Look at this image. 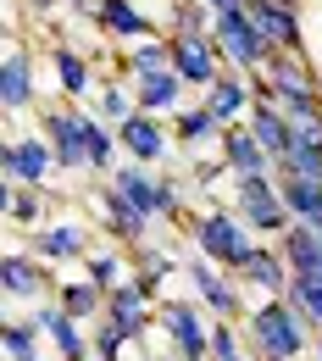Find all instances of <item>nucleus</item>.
<instances>
[{
  "mask_svg": "<svg viewBox=\"0 0 322 361\" xmlns=\"http://www.w3.org/2000/svg\"><path fill=\"white\" fill-rule=\"evenodd\" d=\"M306 339H311V322L295 312L283 295H267L250 312V350L261 361H300L306 356Z\"/></svg>",
  "mask_w": 322,
  "mask_h": 361,
  "instance_id": "nucleus-1",
  "label": "nucleus"
},
{
  "mask_svg": "<svg viewBox=\"0 0 322 361\" xmlns=\"http://www.w3.org/2000/svg\"><path fill=\"white\" fill-rule=\"evenodd\" d=\"M194 245H200V256H206L211 267H223V272H239L256 256V233L244 223H233V217H223V212H206V217L194 223Z\"/></svg>",
  "mask_w": 322,
  "mask_h": 361,
  "instance_id": "nucleus-2",
  "label": "nucleus"
},
{
  "mask_svg": "<svg viewBox=\"0 0 322 361\" xmlns=\"http://www.w3.org/2000/svg\"><path fill=\"white\" fill-rule=\"evenodd\" d=\"M239 217L250 233H289L295 217H289V206H283V189H278L267 173H250V178H239Z\"/></svg>",
  "mask_w": 322,
  "mask_h": 361,
  "instance_id": "nucleus-3",
  "label": "nucleus"
},
{
  "mask_svg": "<svg viewBox=\"0 0 322 361\" xmlns=\"http://www.w3.org/2000/svg\"><path fill=\"white\" fill-rule=\"evenodd\" d=\"M161 328H167V339L178 345V361H211V328L200 322L194 306H161Z\"/></svg>",
  "mask_w": 322,
  "mask_h": 361,
  "instance_id": "nucleus-4",
  "label": "nucleus"
},
{
  "mask_svg": "<svg viewBox=\"0 0 322 361\" xmlns=\"http://www.w3.org/2000/svg\"><path fill=\"white\" fill-rule=\"evenodd\" d=\"M111 189H117L134 212H144V217H173V212H178V189H173V183L144 178V173H134V167H123Z\"/></svg>",
  "mask_w": 322,
  "mask_h": 361,
  "instance_id": "nucleus-5",
  "label": "nucleus"
},
{
  "mask_svg": "<svg viewBox=\"0 0 322 361\" xmlns=\"http://www.w3.org/2000/svg\"><path fill=\"white\" fill-rule=\"evenodd\" d=\"M217 50H223V56H233L239 67H261L273 45L250 28V17H244V11H233V17H217Z\"/></svg>",
  "mask_w": 322,
  "mask_h": 361,
  "instance_id": "nucleus-6",
  "label": "nucleus"
},
{
  "mask_svg": "<svg viewBox=\"0 0 322 361\" xmlns=\"http://www.w3.org/2000/svg\"><path fill=\"white\" fill-rule=\"evenodd\" d=\"M278 250H283V262H289L295 278H317L322 283V223H295Z\"/></svg>",
  "mask_w": 322,
  "mask_h": 361,
  "instance_id": "nucleus-7",
  "label": "nucleus"
},
{
  "mask_svg": "<svg viewBox=\"0 0 322 361\" xmlns=\"http://www.w3.org/2000/svg\"><path fill=\"white\" fill-rule=\"evenodd\" d=\"M244 17H250V28L267 45H300V28H295L289 6H278V0H244Z\"/></svg>",
  "mask_w": 322,
  "mask_h": 361,
  "instance_id": "nucleus-8",
  "label": "nucleus"
},
{
  "mask_svg": "<svg viewBox=\"0 0 322 361\" xmlns=\"http://www.w3.org/2000/svg\"><path fill=\"white\" fill-rule=\"evenodd\" d=\"M289 262H283V250H267V245H256V256L239 267V283H250V289H261V295H283L289 289Z\"/></svg>",
  "mask_w": 322,
  "mask_h": 361,
  "instance_id": "nucleus-9",
  "label": "nucleus"
},
{
  "mask_svg": "<svg viewBox=\"0 0 322 361\" xmlns=\"http://www.w3.org/2000/svg\"><path fill=\"white\" fill-rule=\"evenodd\" d=\"M189 278H194L200 300L217 312V322L239 317V289H233V278H223V267H211V262H194V267H189Z\"/></svg>",
  "mask_w": 322,
  "mask_h": 361,
  "instance_id": "nucleus-10",
  "label": "nucleus"
},
{
  "mask_svg": "<svg viewBox=\"0 0 322 361\" xmlns=\"http://www.w3.org/2000/svg\"><path fill=\"white\" fill-rule=\"evenodd\" d=\"M50 161H56V150H50L45 139H17V145H6V178L11 183H39L50 173Z\"/></svg>",
  "mask_w": 322,
  "mask_h": 361,
  "instance_id": "nucleus-11",
  "label": "nucleus"
},
{
  "mask_svg": "<svg viewBox=\"0 0 322 361\" xmlns=\"http://www.w3.org/2000/svg\"><path fill=\"white\" fill-rule=\"evenodd\" d=\"M250 134L261 139V150L273 156V167L289 156V145H295V128H289L283 111H273V100H256V111H250Z\"/></svg>",
  "mask_w": 322,
  "mask_h": 361,
  "instance_id": "nucleus-12",
  "label": "nucleus"
},
{
  "mask_svg": "<svg viewBox=\"0 0 322 361\" xmlns=\"http://www.w3.org/2000/svg\"><path fill=\"white\" fill-rule=\"evenodd\" d=\"M211 56H217L211 39H173V73L211 90V84H217V61H211Z\"/></svg>",
  "mask_w": 322,
  "mask_h": 361,
  "instance_id": "nucleus-13",
  "label": "nucleus"
},
{
  "mask_svg": "<svg viewBox=\"0 0 322 361\" xmlns=\"http://www.w3.org/2000/svg\"><path fill=\"white\" fill-rule=\"evenodd\" d=\"M45 289H50V278L39 267V256H23V250L6 256V295L11 300H39Z\"/></svg>",
  "mask_w": 322,
  "mask_h": 361,
  "instance_id": "nucleus-14",
  "label": "nucleus"
},
{
  "mask_svg": "<svg viewBox=\"0 0 322 361\" xmlns=\"http://www.w3.org/2000/svg\"><path fill=\"white\" fill-rule=\"evenodd\" d=\"M39 328H45L50 339H56V350H61V361H84L89 356V339H84V328H78V317H67L61 306H50V312L34 317Z\"/></svg>",
  "mask_w": 322,
  "mask_h": 361,
  "instance_id": "nucleus-15",
  "label": "nucleus"
},
{
  "mask_svg": "<svg viewBox=\"0 0 322 361\" xmlns=\"http://www.w3.org/2000/svg\"><path fill=\"white\" fill-rule=\"evenodd\" d=\"M223 156H228V167L239 173V178H250V173H267V167H273V156L261 150V139L250 134V128H233V134L223 139Z\"/></svg>",
  "mask_w": 322,
  "mask_h": 361,
  "instance_id": "nucleus-16",
  "label": "nucleus"
},
{
  "mask_svg": "<svg viewBox=\"0 0 322 361\" xmlns=\"http://www.w3.org/2000/svg\"><path fill=\"white\" fill-rule=\"evenodd\" d=\"M34 256H39V262H78V256H84V228L56 223V228H45V233H34Z\"/></svg>",
  "mask_w": 322,
  "mask_h": 361,
  "instance_id": "nucleus-17",
  "label": "nucleus"
},
{
  "mask_svg": "<svg viewBox=\"0 0 322 361\" xmlns=\"http://www.w3.org/2000/svg\"><path fill=\"white\" fill-rule=\"evenodd\" d=\"M278 189L295 223H322V178H283Z\"/></svg>",
  "mask_w": 322,
  "mask_h": 361,
  "instance_id": "nucleus-18",
  "label": "nucleus"
},
{
  "mask_svg": "<svg viewBox=\"0 0 322 361\" xmlns=\"http://www.w3.org/2000/svg\"><path fill=\"white\" fill-rule=\"evenodd\" d=\"M283 178H322V134H295L289 156L278 161Z\"/></svg>",
  "mask_w": 322,
  "mask_h": 361,
  "instance_id": "nucleus-19",
  "label": "nucleus"
},
{
  "mask_svg": "<svg viewBox=\"0 0 322 361\" xmlns=\"http://www.w3.org/2000/svg\"><path fill=\"white\" fill-rule=\"evenodd\" d=\"M50 145H56V161L61 167H84L89 161V150H84V123L78 117H50Z\"/></svg>",
  "mask_w": 322,
  "mask_h": 361,
  "instance_id": "nucleus-20",
  "label": "nucleus"
},
{
  "mask_svg": "<svg viewBox=\"0 0 322 361\" xmlns=\"http://www.w3.org/2000/svg\"><path fill=\"white\" fill-rule=\"evenodd\" d=\"M123 145H128V156H134V161H156V156L167 150V134H161L144 111H134V117L123 123Z\"/></svg>",
  "mask_w": 322,
  "mask_h": 361,
  "instance_id": "nucleus-21",
  "label": "nucleus"
},
{
  "mask_svg": "<svg viewBox=\"0 0 322 361\" xmlns=\"http://www.w3.org/2000/svg\"><path fill=\"white\" fill-rule=\"evenodd\" d=\"M34 78H28V56L23 50H11L6 56V73H0V100H6V111H23L28 100H34Z\"/></svg>",
  "mask_w": 322,
  "mask_h": 361,
  "instance_id": "nucleus-22",
  "label": "nucleus"
},
{
  "mask_svg": "<svg viewBox=\"0 0 322 361\" xmlns=\"http://www.w3.org/2000/svg\"><path fill=\"white\" fill-rule=\"evenodd\" d=\"M283 300H289L295 312L311 322V334H322V283H317V278H289Z\"/></svg>",
  "mask_w": 322,
  "mask_h": 361,
  "instance_id": "nucleus-23",
  "label": "nucleus"
},
{
  "mask_svg": "<svg viewBox=\"0 0 322 361\" xmlns=\"http://www.w3.org/2000/svg\"><path fill=\"white\" fill-rule=\"evenodd\" d=\"M178 90H184V78H178V73H150V78H139V106H144V111L178 106Z\"/></svg>",
  "mask_w": 322,
  "mask_h": 361,
  "instance_id": "nucleus-24",
  "label": "nucleus"
},
{
  "mask_svg": "<svg viewBox=\"0 0 322 361\" xmlns=\"http://www.w3.org/2000/svg\"><path fill=\"white\" fill-rule=\"evenodd\" d=\"M273 84H278V100H311V78H306V67L289 61V56H278V61H273Z\"/></svg>",
  "mask_w": 322,
  "mask_h": 361,
  "instance_id": "nucleus-25",
  "label": "nucleus"
},
{
  "mask_svg": "<svg viewBox=\"0 0 322 361\" xmlns=\"http://www.w3.org/2000/svg\"><path fill=\"white\" fill-rule=\"evenodd\" d=\"M106 217H111V233H123V239H144V223H150L144 212H134V206L117 195V189H106Z\"/></svg>",
  "mask_w": 322,
  "mask_h": 361,
  "instance_id": "nucleus-26",
  "label": "nucleus"
},
{
  "mask_svg": "<svg viewBox=\"0 0 322 361\" xmlns=\"http://www.w3.org/2000/svg\"><path fill=\"white\" fill-rule=\"evenodd\" d=\"M61 312L78 317V322L94 317V312H106V289H100V283H67V289H61Z\"/></svg>",
  "mask_w": 322,
  "mask_h": 361,
  "instance_id": "nucleus-27",
  "label": "nucleus"
},
{
  "mask_svg": "<svg viewBox=\"0 0 322 361\" xmlns=\"http://www.w3.org/2000/svg\"><path fill=\"white\" fill-rule=\"evenodd\" d=\"M39 322H6V356L11 361H39Z\"/></svg>",
  "mask_w": 322,
  "mask_h": 361,
  "instance_id": "nucleus-28",
  "label": "nucleus"
},
{
  "mask_svg": "<svg viewBox=\"0 0 322 361\" xmlns=\"http://www.w3.org/2000/svg\"><path fill=\"white\" fill-rule=\"evenodd\" d=\"M100 17H106V28L111 34H150V23L139 17V6H128V0H100Z\"/></svg>",
  "mask_w": 322,
  "mask_h": 361,
  "instance_id": "nucleus-29",
  "label": "nucleus"
},
{
  "mask_svg": "<svg viewBox=\"0 0 322 361\" xmlns=\"http://www.w3.org/2000/svg\"><path fill=\"white\" fill-rule=\"evenodd\" d=\"M239 106H244V90H239L233 78H217L211 94H206V111H211L217 123H228V117H239Z\"/></svg>",
  "mask_w": 322,
  "mask_h": 361,
  "instance_id": "nucleus-30",
  "label": "nucleus"
},
{
  "mask_svg": "<svg viewBox=\"0 0 322 361\" xmlns=\"http://www.w3.org/2000/svg\"><path fill=\"white\" fill-rule=\"evenodd\" d=\"M56 73H61V90H67V94H84V90H89V61H84V56L56 50Z\"/></svg>",
  "mask_w": 322,
  "mask_h": 361,
  "instance_id": "nucleus-31",
  "label": "nucleus"
},
{
  "mask_svg": "<svg viewBox=\"0 0 322 361\" xmlns=\"http://www.w3.org/2000/svg\"><path fill=\"white\" fill-rule=\"evenodd\" d=\"M134 73L150 78V73H173V45H139L134 50Z\"/></svg>",
  "mask_w": 322,
  "mask_h": 361,
  "instance_id": "nucleus-32",
  "label": "nucleus"
},
{
  "mask_svg": "<svg viewBox=\"0 0 322 361\" xmlns=\"http://www.w3.org/2000/svg\"><path fill=\"white\" fill-rule=\"evenodd\" d=\"M123 345H128V334H123V328L106 317V322H100V334H94V350H100V361H123Z\"/></svg>",
  "mask_w": 322,
  "mask_h": 361,
  "instance_id": "nucleus-33",
  "label": "nucleus"
},
{
  "mask_svg": "<svg viewBox=\"0 0 322 361\" xmlns=\"http://www.w3.org/2000/svg\"><path fill=\"white\" fill-rule=\"evenodd\" d=\"M211 361H244V356H239V334H233V322H217V328H211Z\"/></svg>",
  "mask_w": 322,
  "mask_h": 361,
  "instance_id": "nucleus-34",
  "label": "nucleus"
},
{
  "mask_svg": "<svg viewBox=\"0 0 322 361\" xmlns=\"http://www.w3.org/2000/svg\"><path fill=\"white\" fill-rule=\"evenodd\" d=\"M89 283H100V289L111 295V289L123 283V262H117V256H94L89 262Z\"/></svg>",
  "mask_w": 322,
  "mask_h": 361,
  "instance_id": "nucleus-35",
  "label": "nucleus"
},
{
  "mask_svg": "<svg viewBox=\"0 0 322 361\" xmlns=\"http://www.w3.org/2000/svg\"><path fill=\"white\" fill-rule=\"evenodd\" d=\"M84 123V117H78ZM84 150H89L94 167H111V139H106V128H94V123H84Z\"/></svg>",
  "mask_w": 322,
  "mask_h": 361,
  "instance_id": "nucleus-36",
  "label": "nucleus"
},
{
  "mask_svg": "<svg viewBox=\"0 0 322 361\" xmlns=\"http://www.w3.org/2000/svg\"><path fill=\"white\" fill-rule=\"evenodd\" d=\"M6 206H11V217H17V223H34V217H39V195H28V189H11V195H6Z\"/></svg>",
  "mask_w": 322,
  "mask_h": 361,
  "instance_id": "nucleus-37",
  "label": "nucleus"
},
{
  "mask_svg": "<svg viewBox=\"0 0 322 361\" xmlns=\"http://www.w3.org/2000/svg\"><path fill=\"white\" fill-rule=\"evenodd\" d=\"M211 128H217V117H211V111H189L184 123H178V134H184L189 145H194V139H206Z\"/></svg>",
  "mask_w": 322,
  "mask_h": 361,
  "instance_id": "nucleus-38",
  "label": "nucleus"
},
{
  "mask_svg": "<svg viewBox=\"0 0 322 361\" xmlns=\"http://www.w3.org/2000/svg\"><path fill=\"white\" fill-rule=\"evenodd\" d=\"M100 111H106L111 123H128V117H134V111H128V100H123L117 90H106V94H100Z\"/></svg>",
  "mask_w": 322,
  "mask_h": 361,
  "instance_id": "nucleus-39",
  "label": "nucleus"
},
{
  "mask_svg": "<svg viewBox=\"0 0 322 361\" xmlns=\"http://www.w3.org/2000/svg\"><path fill=\"white\" fill-rule=\"evenodd\" d=\"M206 6H211L217 17H233V11H244V0H206Z\"/></svg>",
  "mask_w": 322,
  "mask_h": 361,
  "instance_id": "nucleus-40",
  "label": "nucleus"
},
{
  "mask_svg": "<svg viewBox=\"0 0 322 361\" xmlns=\"http://www.w3.org/2000/svg\"><path fill=\"white\" fill-rule=\"evenodd\" d=\"M311 361H322V334H317V339H311Z\"/></svg>",
  "mask_w": 322,
  "mask_h": 361,
  "instance_id": "nucleus-41",
  "label": "nucleus"
},
{
  "mask_svg": "<svg viewBox=\"0 0 322 361\" xmlns=\"http://www.w3.org/2000/svg\"><path fill=\"white\" fill-rule=\"evenodd\" d=\"M39 6H50V0H39Z\"/></svg>",
  "mask_w": 322,
  "mask_h": 361,
  "instance_id": "nucleus-42",
  "label": "nucleus"
},
{
  "mask_svg": "<svg viewBox=\"0 0 322 361\" xmlns=\"http://www.w3.org/2000/svg\"><path fill=\"white\" fill-rule=\"evenodd\" d=\"M300 361H306V356H300Z\"/></svg>",
  "mask_w": 322,
  "mask_h": 361,
  "instance_id": "nucleus-43",
  "label": "nucleus"
}]
</instances>
